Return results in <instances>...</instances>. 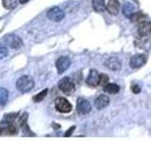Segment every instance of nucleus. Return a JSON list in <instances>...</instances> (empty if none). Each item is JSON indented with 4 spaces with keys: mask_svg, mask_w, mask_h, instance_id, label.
I'll use <instances>...</instances> for the list:
<instances>
[{
    "mask_svg": "<svg viewBox=\"0 0 151 141\" xmlns=\"http://www.w3.org/2000/svg\"><path fill=\"white\" fill-rule=\"evenodd\" d=\"M103 89L105 92H108L110 94H116L119 92L120 90V87L116 84H112V83H107L105 86L103 87Z\"/></svg>",
    "mask_w": 151,
    "mask_h": 141,
    "instance_id": "obj_18",
    "label": "nucleus"
},
{
    "mask_svg": "<svg viewBox=\"0 0 151 141\" xmlns=\"http://www.w3.org/2000/svg\"><path fill=\"white\" fill-rule=\"evenodd\" d=\"M34 85L35 83L32 77L28 76V75H24V76H21L17 80L16 88L19 91L26 93V92L30 91L31 89L34 88Z\"/></svg>",
    "mask_w": 151,
    "mask_h": 141,
    "instance_id": "obj_2",
    "label": "nucleus"
},
{
    "mask_svg": "<svg viewBox=\"0 0 151 141\" xmlns=\"http://www.w3.org/2000/svg\"><path fill=\"white\" fill-rule=\"evenodd\" d=\"M14 120V119L4 117V120L0 121V135H14L18 134V126Z\"/></svg>",
    "mask_w": 151,
    "mask_h": 141,
    "instance_id": "obj_1",
    "label": "nucleus"
},
{
    "mask_svg": "<svg viewBox=\"0 0 151 141\" xmlns=\"http://www.w3.org/2000/svg\"><path fill=\"white\" fill-rule=\"evenodd\" d=\"M75 128H76V126H72V127H71L70 129H68V131L66 132V133H65V135H64V136H65V137H68V136H70L71 135H72V133H73V132H74Z\"/></svg>",
    "mask_w": 151,
    "mask_h": 141,
    "instance_id": "obj_26",
    "label": "nucleus"
},
{
    "mask_svg": "<svg viewBox=\"0 0 151 141\" xmlns=\"http://www.w3.org/2000/svg\"><path fill=\"white\" fill-rule=\"evenodd\" d=\"M146 58L145 55L138 54V55H134L131 56V58L129 60V66L132 69H139L142 66H144L145 64Z\"/></svg>",
    "mask_w": 151,
    "mask_h": 141,
    "instance_id": "obj_8",
    "label": "nucleus"
},
{
    "mask_svg": "<svg viewBox=\"0 0 151 141\" xmlns=\"http://www.w3.org/2000/svg\"><path fill=\"white\" fill-rule=\"evenodd\" d=\"M9 100V91L5 88L0 87V105H6Z\"/></svg>",
    "mask_w": 151,
    "mask_h": 141,
    "instance_id": "obj_19",
    "label": "nucleus"
},
{
    "mask_svg": "<svg viewBox=\"0 0 151 141\" xmlns=\"http://www.w3.org/2000/svg\"><path fill=\"white\" fill-rule=\"evenodd\" d=\"M109 83V76L105 73H100V81H99V86H105Z\"/></svg>",
    "mask_w": 151,
    "mask_h": 141,
    "instance_id": "obj_24",
    "label": "nucleus"
},
{
    "mask_svg": "<svg viewBox=\"0 0 151 141\" xmlns=\"http://www.w3.org/2000/svg\"><path fill=\"white\" fill-rule=\"evenodd\" d=\"M99 81H100V73H98L96 70H91L87 76L86 83L88 86L96 88L99 86Z\"/></svg>",
    "mask_w": 151,
    "mask_h": 141,
    "instance_id": "obj_9",
    "label": "nucleus"
},
{
    "mask_svg": "<svg viewBox=\"0 0 151 141\" xmlns=\"http://www.w3.org/2000/svg\"><path fill=\"white\" fill-rule=\"evenodd\" d=\"M19 1H20L21 4H25V3H27V2L29 1V0H19Z\"/></svg>",
    "mask_w": 151,
    "mask_h": 141,
    "instance_id": "obj_27",
    "label": "nucleus"
},
{
    "mask_svg": "<svg viewBox=\"0 0 151 141\" xmlns=\"http://www.w3.org/2000/svg\"><path fill=\"white\" fill-rule=\"evenodd\" d=\"M145 15L142 12H134L129 19L132 22H139L140 23L145 20Z\"/></svg>",
    "mask_w": 151,
    "mask_h": 141,
    "instance_id": "obj_22",
    "label": "nucleus"
},
{
    "mask_svg": "<svg viewBox=\"0 0 151 141\" xmlns=\"http://www.w3.org/2000/svg\"><path fill=\"white\" fill-rule=\"evenodd\" d=\"M92 105L88 100L80 97L77 101V110L80 115H87L91 112Z\"/></svg>",
    "mask_w": 151,
    "mask_h": 141,
    "instance_id": "obj_6",
    "label": "nucleus"
},
{
    "mask_svg": "<svg viewBox=\"0 0 151 141\" xmlns=\"http://www.w3.org/2000/svg\"><path fill=\"white\" fill-rule=\"evenodd\" d=\"M110 103V99L106 95H99L96 97V99L94 100V106L96 107V109H103L109 105Z\"/></svg>",
    "mask_w": 151,
    "mask_h": 141,
    "instance_id": "obj_15",
    "label": "nucleus"
},
{
    "mask_svg": "<svg viewBox=\"0 0 151 141\" xmlns=\"http://www.w3.org/2000/svg\"><path fill=\"white\" fill-rule=\"evenodd\" d=\"M138 34L140 37H147L151 35V22L142 21L138 26Z\"/></svg>",
    "mask_w": 151,
    "mask_h": 141,
    "instance_id": "obj_11",
    "label": "nucleus"
},
{
    "mask_svg": "<svg viewBox=\"0 0 151 141\" xmlns=\"http://www.w3.org/2000/svg\"><path fill=\"white\" fill-rule=\"evenodd\" d=\"M64 11L59 7H53L51 8L46 13V16L49 20L53 22H60L64 18Z\"/></svg>",
    "mask_w": 151,
    "mask_h": 141,
    "instance_id": "obj_7",
    "label": "nucleus"
},
{
    "mask_svg": "<svg viewBox=\"0 0 151 141\" xmlns=\"http://www.w3.org/2000/svg\"><path fill=\"white\" fill-rule=\"evenodd\" d=\"M122 11H123V14H124L126 17L130 18L132 14L135 12V8H134V6L131 3L126 2L124 4V6H123Z\"/></svg>",
    "mask_w": 151,
    "mask_h": 141,
    "instance_id": "obj_16",
    "label": "nucleus"
},
{
    "mask_svg": "<svg viewBox=\"0 0 151 141\" xmlns=\"http://www.w3.org/2000/svg\"><path fill=\"white\" fill-rule=\"evenodd\" d=\"M9 55V51L6 46L0 44V59H3L5 58H7Z\"/></svg>",
    "mask_w": 151,
    "mask_h": 141,
    "instance_id": "obj_23",
    "label": "nucleus"
},
{
    "mask_svg": "<svg viewBox=\"0 0 151 141\" xmlns=\"http://www.w3.org/2000/svg\"><path fill=\"white\" fill-rule=\"evenodd\" d=\"M92 6L96 12H103L106 9L105 0H92Z\"/></svg>",
    "mask_w": 151,
    "mask_h": 141,
    "instance_id": "obj_17",
    "label": "nucleus"
},
{
    "mask_svg": "<svg viewBox=\"0 0 151 141\" xmlns=\"http://www.w3.org/2000/svg\"><path fill=\"white\" fill-rule=\"evenodd\" d=\"M3 6L7 9H13L17 7L16 0H3Z\"/></svg>",
    "mask_w": 151,
    "mask_h": 141,
    "instance_id": "obj_21",
    "label": "nucleus"
},
{
    "mask_svg": "<svg viewBox=\"0 0 151 141\" xmlns=\"http://www.w3.org/2000/svg\"><path fill=\"white\" fill-rule=\"evenodd\" d=\"M131 90H132V92H133V93L138 94V93H140V92H141V88L138 86V85L133 84V85H132V86H131Z\"/></svg>",
    "mask_w": 151,
    "mask_h": 141,
    "instance_id": "obj_25",
    "label": "nucleus"
},
{
    "mask_svg": "<svg viewBox=\"0 0 151 141\" xmlns=\"http://www.w3.org/2000/svg\"><path fill=\"white\" fill-rule=\"evenodd\" d=\"M3 41L5 43H6V45H8L9 47H11L12 49H20L24 45L21 38L18 37L15 34H12V33L5 35L3 38Z\"/></svg>",
    "mask_w": 151,
    "mask_h": 141,
    "instance_id": "obj_4",
    "label": "nucleus"
},
{
    "mask_svg": "<svg viewBox=\"0 0 151 141\" xmlns=\"http://www.w3.org/2000/svg\"><path fill=\"white\" fill-rule=\"evenodd\" d=\"M108 12L111 15H116L119 12L120 9V3L118 0H109L108 5L106 7Z\"/></svg>",
    "mask_w": 151,
    "mask_h": 141,
    "instance_id": "obj_14",
    "label": "nucleus"
},
{
    "mask_svg": "<svg viewBox=\"0 0 151 141\" xmlns=\"http://www.w3.org/2000/svg\"><path fill=\"white\" fill-rule=\"evenodd\" d=\"M70 65H71V60L68 58H66V56L60 58L56 61V68L58 70V73L59 74L63 73L66 70H68Z\"/></svg>",
    "mask_w": 151,
    "mask_h": 141,
    "instance_id": "obj_10",
    "label": "nucleus"
},
{
    "mask_svg": "<svg viewBox=\"0 0 151 141\" xmlns=\"http://www.w3.org/2000/svg\"><path fill=\"white\" fill-rule=\"evenodd\" d=\"M47 92H48V89H47V88L44 89V90L41 91L40 93H38V94H36L35 96H33L32 100L34 101L35 103H40V102H42L45 98V96L47 95Z\"/></svg>",
    "mask_w": 151,
    "mask_h": 141,
    "instance_id": "obj_20",
    "label": "nucleus"
},
{
    "mask_svg": "<svg viewBox=\"0 0 151 141\" xmlns=\"http://www.w3.org/2000/svg\"><path fill=\"white\" fill-rule=\"evenodd\" d=\"M27 121V113H24V114H22L21 117L19 118V126L21 127L23 134L26 135H35L30 131Z\"/></svg>",
    "mask_w": 151,
    "mask_h": 141,
    "instance_id": "obj_12",
    "label": "nucleus"
},
{
    "mask_svg": "<svg viewBox=\"0 0 151 141\" xmlns=\"http://www.w3.org/2000/svg\"><path fill=\"white\" fill-rule=\"evenodd\" d=\"M55 106H56V109L60 113H69L73 109V106L68 102V100H66L65 98H61V97L58 98L55 101Z\"/></svg>",
    "mask_w": 151,
    "mask_h": 141,
    "instance_id": "obj_5",
    "label": "nucleus"
},
{
    "mask_svg": "<svg viewBox=\"0 0 151 141\" xmlns=\"http://www.w3.org/2000/svg\"><path fill=\"white\" fill-rule=\"evenodd\" d=\"M106 67H108L111 70H121V61L118 58L111 56L106 61Z\"/></svg>",
    "mask_w": 151,
    "mask_h": 141,
    "instance_id": "obj_13",
    "label": "nucleus"
},
{
    "mask_svg": "<svg viewBox=\"0 0 151 141\" xmlns=\"http://www.w3.org/2000/svg\"><path fill=\"white\" fill-rule=\"evenodd\" d=\"M59 88L66 95H71L76 90V86L70 77H63L59 81Z\"/></svg>",
    "mask_w": 151,
    "mask_h": 141,
    "instance_id": "obj_3",
    "label": "nucleus"
}]
</instances>
